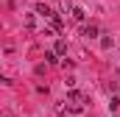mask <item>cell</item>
Here are the masks:
<instances>
[{
    "label": "cell",
    "instance_id": "6da1fadb",
    "mask_svg": "<svg viewBox=\"0 0 120 117\" xmlns=\"http://www.w3.org/2000/svg\"><path fill=\"white\" fill-rule=\"evenodd\" d=\"M36 14H42L45 20H50V17H53V8H50L48 3H36Z\"/></svg>",
    "mask_w": 120,
    "mask_h": 117
},
{
    "label": "cell",
    "instance_id": "7a4b0ae2",
    "mask_svg": "<svg viewBox=\"0 0 120 117\" xmlns=\"http://www.w3.org/2000/svg\"><path fill=\"white\" fill-rule=\"evenodd\" d=\"M70 14H73V20H75V22H84V20H87V11H84L81 6H73V11H70Z\"/></svg>",
    "mask_w": 120,
    "mask_h": 117
},
{
    "label": "cell",
    "instance_id": "3957f363",
    "mask_svg": "<svg viewBox=\"0 0 120 117\" xmlns=\"http://www.w3.org/2000/svg\"><path fill=\"white\" fill-rule=\"evenodd\" d=\"M67 100H70V103H75V106H81V103H84V95H81L78 89H70V95H67Z\"/></svg>",
    "mask_w": 120,
    "mask_h": 117
},
{
    "label": "cell",
    "instance_id": "277c9868",
    "mask_svg": "<svg viewBox=\"0 0 120 117\" xmlns=\"http://www.w3.org/2000/svg\"><path fill=\"white\" fill-rule=\"evenodd\" d=\"M81 36H87V39H95V36H98V25H84V28H81Z\"/></svg>",
    "mask_w": 120,
    "mask_h": 117
},
{
    "label": "cell",
    "instance_id": "5b68a950",
    "mask_svg": "<svg viewBox=\"0 0 120 117\" xmlns=\"http://www.w3.org/2000/svg\"><path fill=\"white\" fill-rule=\"evenodd\" d=\"M53 53H56V56H64V53H67V42H56V50H53Z\"/></svg>",
    "mask_w": 120,
    "mask_h": 117
},
{
    "label": "cell",
    "instance_id": "8992f818",
    "mask_svg": "<svg viewBox=\"0 0 120 117\" xmlns=\"http://www.w3.org/2000/svg\"><path fill=\"white\" fill-rule=\"evenodd\" d=\"M112 45H115V39H112V36H103V39H101V48H103V50H109Z\"/></svg>",
    "mask_w": 120,
    "mask_h": 117
},
{
    "label": "cell",
    "instance_id": "52a82bcc",
    "mask_svg": "<svg viewBox=\"0 0 120 117\" xmlns=\"http://www.w3.org/2000/svg\"><path fill=\"white\" fill-rule=\"evenodd\" d=\"M120 109V98H112V100H109V112H117Z\"/></svg>",
    "mask_w": 120,
    "mask_h": 117
},
{
    "label": "cell",
    "instance_id": "ba28073f",
    "mask_svg": "<svg viewBox=\"0 0 120 117\" xmlns=\"http://www.w3.org/2000/svg\"><path fill=\"white\" fill-rule=\"evenodd\" d=\"M50 25H53V28H56V31L61 28V17H59V14H53V17H50Z\"/></svg>",
    "mask_w": 120,
    "mask_h": 117
},
{
    "label": "cell",
    "instance_id": "9c48e42d",
    "mask_svg": "<svg viewBox=\"0 0 120 117\" xmlns=\"http://www.w3.org/2000/svg\"><path fill=\"white\" fill-rule=\"evenodd\" d=\"M25 25H28V28H34V25H36V20H34V14H25Z\"/></svg>",
    "mask_w": 120,
    "mask_h": 117
},
{
    "label": "cell",
    "instance_id": "30bf717a",
    "mask_svg": "<svg viewBox=\"0 0 120 117\" xmlns=\"http://www.w3.org/2000/svg\"><path fill=\"white\" fill-rule=\"evenodd\" d=\"M45 58H48V64H56L59 58H56V53H45Z\"/></svg>",
    "mask_w": 120,
    "mask_h": 117
}]
</instances>
